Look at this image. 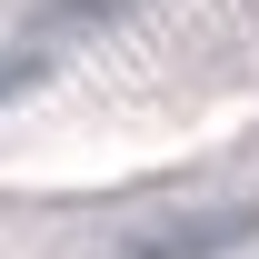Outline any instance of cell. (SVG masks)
I'll return each mask as SVG.
<instances>
[{
  "label": "cell",
  "instance_id": "1",
  "mask_svg": "<svg viewBox=\"0 0 259 259\" xmlns=\"http://www.w3.org/2000/svg\"><path fill=\"white\" fill-rule=\"evenodd\" d=\"M259 239V199H209V209H169V220H140L120 239V259H229Z\"/></svg>",
  "mask_w": 259,
  "mask_h": 259
},
{
  "label": "cell",
  "instance_id": "2",
  "mask_svg": "<svg viewBox=\"0 0 259 259\" xmlns=\"http://www.w3.org/2000/svg\"><path fill=\"white\" fill-rule=\"evenodd\" d=\"M120 10H140V0H30V10H20V40H40V50H70L80 30H110Z\"/></svg>",
  "mask_w": 259,
  "mask_h": 259
},
{
  "label": "cell",
  "instance_id": "3",
  "mask_svg": "<svg viewBox=\"0 0 259 259\" xmlns=\"http://www.w3.org/2000/svg\"><path fill=\"white\" fill-rule=\"evenodd\" d=\"M50 70H60V50H40V40H0V100H20V90H40V80H50Z\"/></svg>",
  "mask_w": 259,
  "mask_h": 259
}]
</instances>
